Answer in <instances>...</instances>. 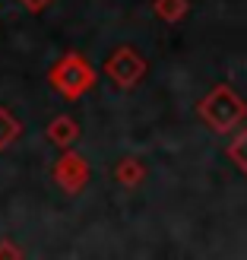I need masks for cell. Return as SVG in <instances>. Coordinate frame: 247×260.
I'll use <instances>...</instances> for the list:
<instances>
[{
  "instance_id": "5",
  "label": "cell",
  "mask_w": 247,
  "mask_h": 260,
  "mask_svg": "<svg viewBox=\"0 0 247 260\" xmlns=\"http://www.w3.org/2000/svg\"><path fill=\"white\" fill-rule=\"evenodd\" d=\"M48 140L54 143V146H60V149H73V143L80 140V124H76L70 114H57L54 121L48 124Z\"/></svg>"
},
{
  "instance_id": "4",
  "label": "cell",
  "mask_w": 247,
  "mask_h": 260,
  "mask_svg": "<svg viewBox=\"0 0 247 260\" xmlns=\"http://www.w3.org/2000/svg\"><path fill=\"white\" fill-rule=\"evenodd\" d=\"M51 178H54V184H57L63 193H80V190L89 184L92 172H89V162L83 159L80 152L63 149V155L54 162V168H51Z\"/></svg>"
},
{
  "instance_id": "8",
  "label": "cell",
  "mask_w": 247,
  "mask_h": 260,
  "mask_svg": "<svg viewBox=\"0 0 247 260\" xmlns=\"http://www.w3.org/2000/svg\"><path fill=\"white\" fill-rule=\"evenodd\" d=\"M187 10H190L187 0H152V13H155L162 22H171V25L184 19Z\"/></svg>"
},
{
  "instance_id": "1",
  "label": "cell",
  "mask_w": 247,
  "mask_h": 260,
  "mask_svg": "<svg viewBox=\"0 0 247 260\" xmlns=\"http://www.w3.org/2000/svg\"><path fill=\"white\" fill-rule=\"evenodd\" d=\"M95 80H98L95 67L80 54V51L63 54L54 67L48 70V86H54V92L60 99H67V102H80L89 89L95 86Z\"/></svg>"
},
{
  "instance_id": "11",
  "label": "cell",
  "mask_w": 247,
  "mask_h": 260,
  "mask_svg": "<svg viewBox=\"0 0 247 260\" xmlns=\"http://www.w3.org/2000/svg\"><path fill=\"white\" fill-rule=\"evenodd\" d=\"M0 257H13V260H16V257H22V251H19V248H13V244L4 238V241H0Z\"/></svg>"
},
{
  "instance_id": "7",
  "label": "cell",
  "mask_w": 247,
  "mask_h": 260,
  "mask_svg": "<svg viewBox=\"0 0 247 260\" xmlns=\"http://www.w3.org/2000/svg\"><path fill=\"white\" fill-rule=\"evenodd\" d=\"M19 137H22V124H19V118H16V114H13L7 105H0V152L10 149Z\"/></svg>"
},
{
  "instance_id": "2",
  "label": "cell",
  "mask_w": 247,
  "mask_h": 260,
  "mask_svg": "<svg viewBox=\"0 0 247 260\" xmlns=\"http://www.w3.org/2000/svg\"><path fill=\"white\" fill-rule=\"evenodd\" d=\"M197 114L216 130V134H231V130L244 121L247 105H244V99L228 83H219V86H213L209 92L200 99Z\"/></svg>"
},
{
  "instance_id": "6",
  "label": "cell",
  "mask_w": 247,
  "mask_h": 260,
  "mask_svg": "<svg viewBox=\"0 0 247 260\" xmlns=\"http://www.w3.org/2000/svg\"><path fill=\"white\" fill-rule=\"evenodd\" d=\"M143 178H146V165H143L139 159H133V155H127V159H121L118 165H114V181H118L121 187H127V190L139 187Z\"/></svg>"
},
{
  "instance_id": "3",
  "label": "cell",
  "mask_w": 247,
  "mask_h": 260,
  "mask_svg": "<svg viewBox=\"0 0 247 260\" xmlns=\"http://www.w3.org/2000/svg\"><path fill=\"white\" fill-rule=\"evenodd\" d=\"M146 70H149V60L143 57L133 45L114 48L111 54H108V60H105V76L118 89H133V86H139V80L146 76Z\"/></svg>"
},
{
  "instance_id": "9",
  "label": "cell",
  "mask_w": 247,
  "mask_h": 260,
  "mask_svg": "<svg viewBox=\"0 0 247 260\" xmlns=\"http://www.w3.org/2000/svg\"><path fill=\"white\" fill-rule=\"evenodd\" d=\"M225 152H228V159L235 162V168L247 178V124L238 130L235 137L228 140V146H225Z\"/></svg>"
},
{
  "instance_id": "10",
  "label": "cell",
  "mask_w": 247,
  "mask_h": 260,
  "mask_svg": "<svg viewBox=\"0 0 247 260\" xmlns=\"http://www.w3.org/2000/svg\"><path fill=\"white\" fill-rule=\"evenodd\" d=\"M19 4L29 10V13H45L51 4H54V0H19Z\"/></svg>"
}]
</instances>
